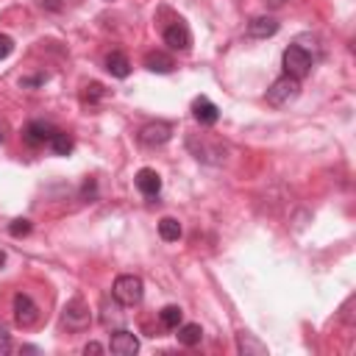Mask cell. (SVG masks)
I'll use <instances>...</instances> for the list:
<instances>
[{
	"mask_svg": "<svg viewBox=\"0 0 356 356\" xmlns=\"http://www.w3.org/2000/svg\"><path fill=\"white\" fill-rule=\"evenodd\" d=\"M103 95H106V89H103V83H97V81H92V83L83 86V103H95V100L103 97Z\"/></svg>",
	"mask_w": 356,
	"mask_h": 356,
	"instance_id": "obj_21",
	"label": "cell"
},
{
	"mask_svg": "<svg viewBox=\"0 0 356 356\" xmlns=\"http://www.w3.org/2000/svg\"><path fill=\"white\" fill-rule=\"evenodd\" d=\"M164 42L172 50H189L192 47V33H189L186 22L184 19H172V25L164 28Z\"/></svg>",
	"mask_w": 356,
	"mask_h": 356,
	"instance_id": "obj_8",
	"label": "cell"
},
{
	"mask_svg": "<svg viewBox=\"0 0 356 356\" xmlns=\"http://www.w3.org/2000/svg\"><path fill=\"white\" fill-rule=\"evenodd\" d=\"M192 117L200 122V125H214L217 120H220V108L209 100V97H195L192 100Z\"/></svg>",
	"mask_w": 356,
	"mask_h": 356,
	"instance_id": "obj_10",
	"label": "cell"
},
{
	"mask_svg": "<svg viewBox=\"0 0 356 356\" xmlns=\"http://www.w3.org/2000/svg\"><path fill=\"white\" fill-rule=\"evenodd\" d=\"M136 189H139L145 197H156V195L161 192V175H159L156 170H150V167H142V170L136 172Z\"/></svg>",
	"mask_w": 356,
	"mask_h": 356,
	"instance_id": "obj_11",
	"label": "cell"
},
{
	"mask_svg": "<svg viewBox=\"0 0 356 356\" xmlns=\"http://www.w3.org/2000/svg\"><path fill=\"white\" fill-rule=\"evenodd\" d=\"M236 345H239V350L245 353V356H261V353H267V348L253 337V334H248V331H242L239 337H236Z\"/></svg>",
	"mask_w": 356,
	"mask_h": 356,
	"instance_id": "obj_16",
	"label": "cell"
},
{
	"mask_svg": "<svg viewBox=\"0 0 356 356\" xmlns=\"http://www.w3.org/2000/svg\"><path fill=\"white\" fill-rule=\"evenodd\" d=\"M3 264H6V253L0 250V267H3Z\"/></svg>",
	"mask_w": 356,
	"mask_h": 356,
	"instance_id": "obj_27",
	"label": "cell"
},
{
	"mask_svg": "<svg viewBox=\"0 0 356 356\" xmlns=\"http://www.w3.org/2000/svg\"><path fill=\"white\" fill-rule=\"evenodd\" d=\"M83 197H95V181L92 178L83 184Z\"/></svg>",
	"mask_w": 356,
	"mask_h": 356,
	"instance_id": "obj_26",
	"label": "cell"
},
{
	"mask_svg": "<svg viewBox=\"0 0 356 356\" xmlns=\"http://www.w3.org/2000/svg\"><path fill=\"white\" fill-rule=\"evenodd\" d=\"M31 228H33V225H31V220H25V217H17V220L8 222V234L17 236V239H19V236H28Z\"/></svg>",
	"mask_w": 356,
	"mask_h": 356,
	"instance_id": "obj_20",
	"label": "cell"
},
{
	"mask_svg": "<svg viewBox=\"0 0 356 356\" xmlns=\"http://www.w3.org/2000/svg\"><path fill=\"white\" fill-rule=\"evenodd\" d=\"M53 134H56V128L50 125V122H44V120H31L28 125H25V131H22V139L28 142V145H44V142H50L53 139Z\"/></svg>",
	"mask_w": 356,
	"mask_h": 356,
	"instance_id": "obj_9",
	"label": "cell"
},
{
	"mask_svg": "<svg viewBox=\"0 0 356 356\" xmlns=\"http://www.w3.org/2000/svg\"><path fill=\"white\" fill-rule=\"evenodd\" d=\"M44 83V75H36V78H22V86H39Z\"/></svg>",
	"mask_w": 356,
	"mask_h": 356,
	"instance_id": "obj_25",
	"label": "cell"
},
{
	"mask_svg": "<svg viewBox=\"0 0 356 356\" xmlns=\"http://www.w3.org/2000/svg\"><path fill=\"white\" fill-rule=\"evenodd\" d=\"M145 295V284L139 275H117L114 286H111V298L120 306H139Z\"/></svg>",
	"mask_w": 356,
	"mask_h": 356,
	"instance_id": "obj_1",
	"label": "cell"
},
{
	"mask_svg": "<svg viewBox=\"0 0 356 356\" xmlns=\"http://www.w3.org/2000/svg\"><path fill=\"white\" fill-rule=\"evenodd\" d=\"M0 142H3V134H0Z\"/></svg>",
	"mask_w": 356,
	"mask_h": 356,
	"instance_id": "obj_28",
	"label": "cell"
},
{
	"mask_svg": "<svg viewBox=\"0 0 356 356\" xmlns=\"http://www.w3.org/2000/svg\"><path fill=\"white\" fill-rule=\"evenodd\" d=\"M14 323L19 328H31V325L39 323V306L25 292H17L14 295Z\"/></svg>",
	"mask_w": 356,
	"mask_h": 356,
	"instance_id": "obj_5",
	"label": "cell"
},
{
	"mask_svg": "<svg viewBox=\"0 0 356 356\" xmlns=\"http://www.w3.org/2000/svg\"><path fill=\"white\" fill-rule=\"evenodd\" d=\"M281 64H284V75H292V78H306L309 70H312V56L300 47V44H289L281 56Z\"/></svg>",
	"mask_w": 356,
	"mask_h": 356,
	"instance_id": "obj_4",
	"label": "cell"
},
{
	"mask_svg": "<svg viewBox=\"0 0 356 356\" xmlns=\"http://www.w3.org/2000/svg\"><path fill=\"white\" fill-rule=\"evenodd\" d=\"M83 353H86V356H89V353H103V345H100V342H86V345H83Z\"/></svg>",
	"mask_w": 356,
	"mask_h": 356,
	"instance_id": "obj_24",
	"label": "cell"
},
{
	"mask_svg": "<svg viewBox=\"0 0 356 356\" xmlns=\"http://www.w3.org/2000/svg\"><path fill=\"white\" fill-rule=\"evenodd\" d=\"M170 136H172V125H170V122H161V120L147 122V125L139 131V142L147 145V147L164 145V142H170Z\"/></svg>",
	"mask_w": 356,
	"mask_h": 356,
	"instance_id": "obj_7",
	"label": "cell"
},
{
	"mask_svg": "<svg viewBox=\"0 0 356 356\" xmlns=\"http://www.w3.org/2000/svg\"><path fill=\"white\" fill-rule=\"evenodd\" d=\"M11 50H14V39H11V36H6V33H0V61H3V58H8V56H11Z\"/></svg>",
	"mask_w": 356,
	"mask_h": 356,
	"instance_id": "obj_22",
	"label": "cell"
},
{
	"mask_svg": "<svg viewBox=\"0 0 356 356\" xmlns=\"http://www.w3.org/2000/svg\"><path fill=\"white\" fill-rule=\"evenodd\" d=\"M298 95H300V81L292 78V75H281V78H275V81L270 83V89H267L264 97H267L270 106L281 108V106H289Z\"/></svg>",
	"mask_w": 356,
	"mask_h": 356,
	"instance_id": "obj_2",
	"label": "cell"
},
{
	"mask_svg": "<svg viewBox=\"0 0 356 356\" xmlns=\"http://www.w3.org/2000/svg\"><path fill=\"white\" fill-rule=\"evenodd\" d=\"M61 323H64L70 331H83V328H89V323H92L89 303H86L81 295L70 298V300L64 303V309H61Z\"/></svg>",
	"mask_w": 356,
	"mask_h": 356,
	"instance_id": "obj_3",
	"label": "cell"
},
{
	"mask_svg": "<svg viewBox=\"0 0 356 356\" xmlns=\"http://www.w3.org/2000/svg\"><path fill=\"white\" fill-rule=\"evenodd\" d=\"M11 353V334L0 325V356H8Z\"/></svg>",
	"mask_w": 356,
	"mask_h": 356,
	"instance_id": "obj_23",
	"label": "cell"
},
{
	"mask_svg": "<svg viewBox=\"0 0 356 356\" xmlns=\"http://www.w3.org/2000/svg\"><path fill=\"white\" fill-rule=\"evenodd\" d=\"M200 339H203V328H200L197 323H186V325H178V342H181V345L192 348V345H197Z\"/></svg>",
	"mask_w": 356,
	"mask_h": 356,
	"instance_id": "obj_15",
	"label": "cell"
},
{
	"mask_svg": "<svg viewBox=\"0 0 356 356\" xmlns=\"http://www.w3.org/2000/svg\"><path fill=\"white\" fill-rule=\"evenodd\" d=\"M273 33H278V22L273 17H256L248 22V36H253V39H267Z\"/></svg>",
	"mask_w": 356,
	"mask_h": 356,
	"instance_id": "obj_12",
	"label": "cell"
},
{
	"mask_svg": "<svg viewBox=\"0 0 356 356\" xmlns=\"http://www.w3.org/2000/svg\"><path fill=\"white\" fill-rule=\"evenodd\" d=\"M106 70H108L114 78H128V72H131V61L125 58V53L111 50V53L106 56Z\"/></svg>",
	"mask_w": 356,
	"mask_h": 356,
	"instance_id": "obj_13",
	"label": "cell"
},
{
	"mask_svg": "<svg viewBox=\"0 0 356 356\" xmlns=\"http://www.w3.org/2000/svg\"><path fill=\"white\" fill-rule=\"evenodd\" d=\"M159 236H161L164 242H178V236H181V222H178L175 217H161V220H159Z\"/></svg>",
	"mask_w": 356,
	"mask_h": 356,
	"instance_id": "obj_17",
	"label": "cell"
},
{
	"mask_svg": "<svg viewBox=\"0 0 356 356\" xmlns=\"http://www.w3.org/2000/svg\"><path fill=\"white\" fill-rule=\"evenodd\" d=\"M181 317H184V312H181V306H175V303H170V306H164V309L159 312L161 325H164V328H170V331L181 325Z\"/></svg>",
	"mask_w": 356,
	"mask_h": 356,
	"instance_id": "obj_19",
	"label": "cell"
},
{
	"mask_svg": "<svg viewBox=\"0 0 356 356\" xmlns=\"http://www.w3.org/2000/svg\"><path fill=\"white\" fill-rule=\"evenodd\" d=\"M47 145L53 147V153H56V156H70V153H72V147H75L72 136H70V134H61V131H56V134H53V139H50Z\"/></svg>",
	"mask_w": 356,
	"mask_h": 356,
	"instance_id": "obj_18",
	"label": "cell"
},
{
	"mask_svg": "<svg viewBox=\"0 0 356 356\" xmlns=\"http://www.w3.org/2000/svg\"><path fill=\"white\" fill-rule=\"evenodd\" d=\"M145 67H147L150 72H159V75H164V72H172L175 61H172L167 53H159V50H153V53H147V56H145Z\"/></svg>",
	"mask_w": 356,
	"mask_h": 356,
	"instance_id": "obj_14",
	"label": "cell"
},
{
	"mask_svg": "<svg viewBox=\"0 0 356 356\" xmlns=\"http://www.w3.org/2000/svg\"><path fill=\"white\" fill-rule=\"evenodd\" d=\"M108 350H111L114 356H134V353L139 350V339H136L134 331H128V328H117V331H111Z\"/></svg>",
	"mask_w": 356,
	"mask_h": 356,
	"instance_id": "obj_6",
	"label": "cell"
}]
</instances>
